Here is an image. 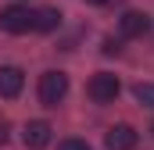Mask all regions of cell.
I'll return each instance as SVG.
<instances>
[{"instance_id": "cell-1", "label": "cell", "mask_w": 154, "mask_h": 150, "mask_svg": "<svg viewBox=\"0 0 154 150\" xmlns=\"http://www.w3.org/2000/svg\"><path fill=\"white\" fill-rule=\"evenodd\" d=\"M36 93H39V104H43V107H57V104L68 97V75L65 72H43Z\"/></svg>"}, {"instance_id": "cell-2", "label": "cell", "mask_w": 154, "mask_h": 150, "mask_svg": "<svg viewBox=\"0 0 154 150\" xmlns=\"http://www.w3.org/2000/svg\"><path fill=\"white\" fill-rule=\"evenodd\" d=\"M86 93H90L93 104H111L118 93H122V82H118V75H111V72H97L86 82Z\"/></svg>"}, {"instance_id": "cell-3", "label": "cell", "mask_w": 154, "mask_h": 150, "mask_svg": "<svg viewBox=\"0 0 154 150\" xmlns=\"http://www.w3.org/2000/svg\"><path fill=\"white\" fill-rule=\"evenodd\" d=\"M0 29H4V32H11V36L29 32V29H32V11H29V7H22V4L4 7V11H0Z\"/></svg>"}, {"instance_id": "cell-4", "label": "cell", "mask_w": 154, "mask_h": 150, "mask_svg": "<svg viewBox=\"0 0 154 150\" xmlns=\"http://www.w3.org/2000/svg\"><path fill=\"white\" fill-rule=\"evenodd\" d=\"M118 32L125 39H140L151 32V18L143 14V11H125L122 18H118Z\"/></svg>"}, {"instance_id": "cell-5", "label": "cell", "mask_w": 154, "mask_h": 150, "mask_svg": "<svg viewBox=\"0 0 154 150\" xmlns=\"http://www.w3.org/2000/svg\"><path fill=\"white\" fill-rule=\"evenodd\" d=\"M22 86H25V72L22 68H14V64H4L0 68V97L4 100H14L22 93Z\"/></svg>"}, {"instance_id": "cell-6", "label": "cell", "mask_w": 154, "mask_h": 150, "mask_svg": "<svg viewBox=\"0 0 154 150\" xmlns=\"http://www.w3.org/2000/svg\"><path fill=\"white\" fill-rule=\"evenodd\" d=\"M104 147L108 150H133L136 147V129H133V125H115V129H108Z\"/></svg>"}, {"instance_id": "cell-7", "label": "cell", "mask_w": 154, "mask_h": 150, "mask_svg": "<svg viewBox=\"0 0 154 150\" xmlns=\"http://www.w3.org/2000/svg\"><path fill=\"white\" fill-rule=\"evenodd\" d=\"M50 122H29L25 125V132H22V140H25V147L29 150H43L47 143H50Z\"/></svg>"}, {"instance_id": "cell-8", "label": "cell", "mask_w": 154, "mask_h": 150, "mask_svg": "<svg viewBox=\"0 0 154 150\" xmlns=\"http://www.w3.org/2000/svg\"><path fill=\"white\" fill-rule=\"evenodd\" d=\"M61 18H65V14H61L57 7H43V11L32 14V29H36V32H54V29H61Z\"/></svg>"}, {"instance_id": "cell-9", "label": "cell", "mask_w": 154, "mask_h": 150, "mask_svg": "<svg viewBox=\"0 0 154 150\" xmlns=\"http://www.w3.org/2000/svg\"><path fill=\"white\" fill-rule=\"evenodd\" d=\"M133 97H136L143 107H154V82H140V86H133Z\"/></svg>"}, {"instance_id": "cell-10", "label": "cell", "mask_w": 154, "mask_h": 150, "mask_svg": "<svg viewBox=\"0 0 154 150\" xmlns=\"http://www.w3.org/2000/svg\"><path fill=\"white\" fill-rule=\"evenodd\" d=\"M57 150H90V143H86V140H61Z\"/></svg>"}, {"instance_id": "cell-11", "label": "cell", "mask_w": 154, "mask_h": 150, "mask_svg": "<svg viewBox=\"0 0 154 150\" xmlns=\"http://www.w3.org/2000/svg\"><path fill=\"white\" fill-rule=\"evenodd\" d=\"M118 50H122V46H118V39H104V54H108V57H111V54H118Z\"/></svg>"}, {"instance_id": "cell-12", "label": "cell", "mask_w": 154, "mask_h": 150, "mask_svg": "<svg viewBox=\"0 0 154 150\" xmlns=\"http://www.w3.org/2000/svg\"><path fill=\"white\" fill-rule=\"evenodd\" d=\"M7 140H11V125H7V122H4V118H0V147H4V143H7Z\"/></svg>"}, {"instance_id": "cell-13", "label": "cell", "mask_w": 154, "mask_h": 150, "mask_svg": "<svg viewBox=\"0 0 154 150\" xmlns=\"http://www.w3.org/2000/svg\"><path fill=\"white\" fill-rule=\"evenodd\" d=\"M86 4H108V0H86Z\"/></svg>"}, {"instance_id": "cell-14", "label": "cell", "mask_w": 154, "mask_h": 150, "mask_svg": "<svg viewBox=\"0 0 154 150\" xmlns=\"http://www.w3.org/2000/svg\"><path fill=\"white\" fill-rule=\"evenodd\" d=\"M151 132H154V125H151Z\"/></svg>"}]
</instances>
